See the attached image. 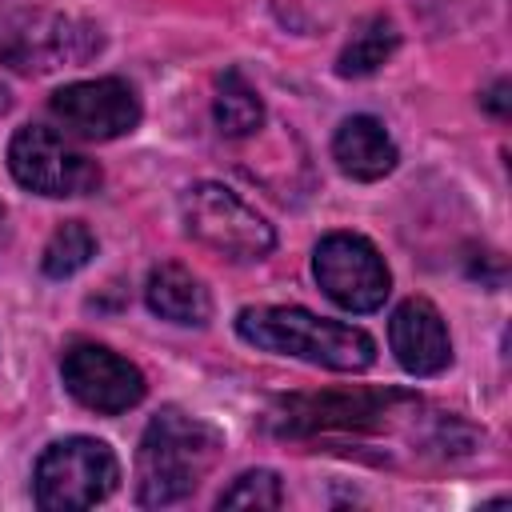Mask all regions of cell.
Returning <instances> with one entry per match:
<instances>
[{
    "label": "cell",
    "mask_w": 512,
    "mask_h": 512,
    "mask_svg": "<svg viewBox=\"0 0 512 512\" xmlns=\"http://www.w3.org/2000/svg\"><path fill=\"white\" fill-rule=\"evenodd\" d=\"M224 456V432L184 408H160L136 448V504L164 508L192 496Z\"/></svg>",
    "instance_id": "obj_1"
},
{
    "label": "cell",
    "mask_w": 512,
    "mask_h": 512,
    "mask_svg": "<svg viewBox=\"0 0 512 512\" xmlns=\"http://www.w3.org/2000/svg\"><path fill=\"white\" fill-rule=\"evenodd\" d=\"M236 336L252 348L296 356L332 372H364L376 360V340L340 320L312 316L308 308H284V304H256L236 316Z\"/></svg>",
    "instance_id": "obj_2"
},
{
    "label": "cell",
    "mask_w": 512,
    "mask_h": 512,
    "mask_svg": "<svg viewBox=\"0 0 512 512\" xmlns=\"http://www.w3.org/2000/svg\"><path fill=\"white\" fill-rule=\"evenodd\" d=\"M32 480L36 504L44 512H76L112 496L120 480V460L96 436H68L40 452Z\"/></svg>",
    "instance_id": "obj_3"
},
{
    "label": "cell",
    "mask_w": 512,
    "mask_h": 512,
    "mask_svg": "<svg viewBox=\"0 0 512 512\" xmlns=\"http://www.w3.org/2000/svg\"><path fill=\"white\" fill-rule=\"evenodd\" d=\"M180 220L192 240L228 260H264L276 244L272 224L236 192L212 180H200L180 196Z\"/></svg>",
    "instance_id": "obj_4"
},
{
    "label": "cell",
    "mask_w": 512,
    "mask_h": 512,
    "mask_svg": "<svg viewBox=\"0 0 512 512\" xmlns=\"http://www.w3.org/2000/svg\"><path fill=\"white\" fill-rule=\"evenodd\" d=\"M8 172L36 196H88L100 188V164L72 148L56 128L24 124L8 140Z\"/></svg>",
    "instance_id": "obj_5"
},
{
    "label": "cell",
    "mask_w": 512,
    "mask_h": 512,
    "mask_svg": "<svg viewBox=\"0 0 512 512\" xmlns=\"http://www.w3.org/2000/svg\"><path fill=\"white\" fill-rule=\"evenodd\" d=\"M312 276L344 312H376L392 292V272L360 232H328L312 252Z\"/></svg>",
    "instance_id": "obj_6"
},
{
    "label": "cell",
    "mask_w": 512,
    "mask_h": 512,
    "mask_svg": "<svg viewBox=\"0 0 512 512\" xmlns=\"http://www.w3.org/2000/svg\"><path fill=\"white\" fill-rule=\"evenodd\" d=\"M416 400L404 392H308L288 396L272 408V428L280 436H316V432H352V428H384L396 408H412Z\"/></svg>",
    "instance_id": "obj_7"
},
{
    "label": "cell",
    "mask_w": 512,
    "mask_h": 512,
    "mask_svg": "<svg viewBox=\"0 0 512 512\" xmlns=\"http://www.w3.org/2000/svg\"><path fill=\"white\" fill-rule=\"evenodd\" d=\"M60 376H64V388L72 392V400H80L84 408H92L100 416H120V412L136 408L148 392L144 372L96 340H72L60 356Z\"/></svg>",
    "instance_id": "obj_8"
},
{
    "label": "cell",
    "mask_w": 512,
    "mask_h": 512,
    "mask_svg": "<svg viewBox=\"0 0 512 512\" xmlns=\"http://www.w3.org/2000/svg\"><path fill=\"white\" fill-rule=\"evenodd\" d=\"M48 112L64 132H72L80 140H116L140 124V100H136L132 84L120 76L64 84L52 92Z\"/></svg>",
    "instance_id": "obj_9"
},
{
    "label": "cell",
    "mask_w": 512,
    "mask_h": 512,
    "mask_svg": "<svg viewBox=\"0 0 512 512\" xmlns=\"http://www.w3.org/2000/svg\"><path fill=\"white\" fill-rule=\"evenodd\" d=\"M100 48V32L72 16L24 12L0 32V56L20 72H52L60 64H80Z\"/></svg>",
    "instance_id": "obj_10"
},
{
    "label": "cell",
    "mask_w": 512,
    "mask_h": 512,
    "mask_svg": "<svg viewBox=\"0 0 512 512\" xmlns=\"http://www.w3.org/2000/svg\"><path fill=\"white\" fill-rule=\"evenodd\" d=\"M388 344L408 376H440L452 364V336L440 308L424 296H408L388 320Z\"/></svg>",
    "instance_id": "obj_11"
},
{
    "label": "cell",
    "mask_w": 512,
    "mask_h": 512,
    "mask_svg": "<svg viewBox=\"0 0 512 512\" xmlns=\"http://www.w3.org/2000/svg\"><path fill=\"white\" fill-rule=\"evenodd\" d=\"M332 160L352 180H384L400 152L376 116H348L332 136Z\"/></svg>",
    "instance_id": "obj_12"
},
{
    "label": "cell",
    "mask_w": 512,
    "mask_h": 512,
    "mask_svg": "<svg viewBox=\"0 0 512 512\" xmlns=\"http://www.w3.org/2000/svg\"><path fill=\"white\" fill-rule=\"evenodd\" d=\"M144 300H148V308L160 316V320H168V324H208V316H212V296H208V288L200 284V276H192L184 264H176V260H164V264H156L152 272H148V280H144Z\"/></svg>",
    "instance_id": "obj_13"
},
{
    "label": "cell",
    "mask_w": 512,
    "mask_h": 512,
    "mask_svg": "<svg viewBox=\"0 0 512 512\" xmlns=\"http://www.w3.org/2000/svg\"><path fill=\"white\" fill-rule=\"evenodd\" d=\"M400 48V28H396V20L392 16H384V12H372V16H364L356 28H352V36H348V44L340 48V56H336V72L340 76H372L380 64H388V56Z\"/></svg>",
    "instance_id": "obj_14"
},
{
    "label": "cell",
    "mask_w": 512,
    "mask_h": 512,
    "mask_svg": "<svg viewBox=\"0 0 512 512\" xmlns=\"http://www.w3.org/2000/svg\"><path fill=\"white\" fill-rule=\"evenodd\" d=\"M212 112H216V128L224 136H232V140L252 136L264 124V100H260V92L248 84V76L240 68H224L216 76Z\"/></svg>",
    "instance_id": "obj_15"
},
{
    "label": "cell",
    "mask_w": 512,
    "mask_h": 512,
    "mask_svg": "<svg viewBox=\"0 0 512 512\" xmlns=\"http://www.w3.org/2000/svg\"><path fill=\"white\" fill-rule=\"evenodd\" d=\"M92 256H96V236L88 232V224L64 220V224L48 236L44 256H40V268H44L48 280H68V276H76L80 268H88Z\"/></svg>",
    "instance_id": "obj_16"
},
{
    "label": "cell",
    "mask_w": 512,
    "mask_h": 512,
    "mask_svg": "<svg viewBox=\"0 0 512 512\" xmlns=\"http://www.w3.org/2000/svg\"><path fill=\"white\" fill-rule=\"evenodd\" d=\"M220 508H280L284 504V488H280V476L268 472V468H252V472H240L216 500Z\"/></svg>",
    "instance_id": "obj_17"
},
{
    "label": "cell",
    "mask_w": 512,
    "mask_h": 512,
    "mask_svg": "<svg viewBox=\"0 0 512 512\" xmlns=\"http://www.w3.org/2000/svg\"><path fill=\"white\" fill-rule=\"evenodd\" d=\"M480 104H484L488 112H496V116H508V80H496V84L480 96Z\"/></svg>",
    "instance_id": "obj_18"
},
{
    "label": "cell",
    "mask_w": 512,
    "mask_h": 512,
    "mask_svg": "<svg viewBox=\"0 0 512 512\" xmlns=\"http://www.w3.org/2000/svg\"><path fill=\"white\" fill-rule=\"evenodd\" d=\"M0 220H4V204H0Z\"/></svg>",
    "instance_id": "obj_19"
}]
</instances>
